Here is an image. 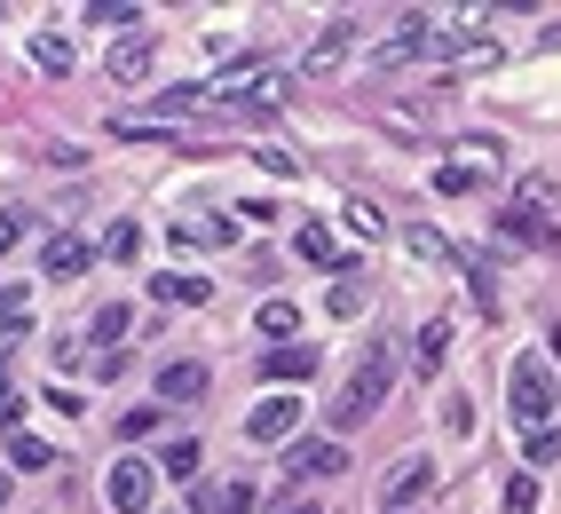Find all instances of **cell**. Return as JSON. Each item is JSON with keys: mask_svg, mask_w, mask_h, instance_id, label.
Returning a JSON list of instances; mask_svg holds the SVG:
<instances>
[{"mask_svg": "<svg viewBox=\"0 0 561 514\" xmlns=\"http://www.w3.org/2000/svg\"><path fill=\"white\" fill-rule=\"evenodd\" d=\"M388 388H396V356L380 349V341H371L356 364H348V380H341V403H332V427H364L371 412H380V403H388Z\"/></svg>", "mask_w": 561, "mask_h": 514, "instance_id": "obj_1", "label": "cell"}, {"mask_svg": "<svg viewBox=\"0 0 561 514\" xmlns=\"http://www.w3.org/2000/svg\"><path fill=\"white\" fill-rule=\"evenodd\" d=\"M506 403H514V427H522V435L553 427L561 396H553V373H546V356H530V349H522V356L506 364Z\"/></svg>", "mask_w": 561, "mask_h": 514, "instance_id": "obj_2", "label": "cell"}, {"mask_svg": "<svg viewBox=\"0 0 561 514\" xmlns=\"http://www.w3.org/2000/svg\"><path fill=\"white\" fill-rule=\"evenodd\" d=\"M427 491H435V459H427V452H411V459H396V467H388V483H380V506H388V514H411V506H420Z\"/></svg>", "mask_w": 561, "mask_h": 514, "instance_id": "obj_3", "label": "cell"}, {"mask_svg": "<svg viewBox=\"0 0 561 514\" xmlns=\"http://www.w3.org/2000/svg\"><path fill=\"white\" fill-rule=\"evenodd\" d=\"M103 499L119 514H142V506H151V459H119V467H111V483H103Z\"/></svg>", "mask_w": 561, "mask_h": 514, "instance_id": "obj_4", "label": "cell"}, {"mask_svg": "<svg viewBox=\"0 0 561 514\" xmlns=\"http://www.w3.org/2000/svg\"><path fill=\"white\" fill-rule=\"evenodd\" d=\"M443 356H451V317H427L420 341H411V380H435Z\"/></svg>", "mask_w": 561, "mask_h": 514, "instance_id": "obj_5", "label": "cell"}, {"mask_svg": "<svg viewBox=\"0 0 561 514\" xmlns=\"http://www.w3.org/2000/svg\"><path fill=\"white\" fill-rule=\"evenodd\" d=\"M356 48V16H332L324 32H317V48H309V71L324 80V71H341V56Z\"/></svg>", "mask_w": 561, "mask_h": 514, "instance_id": "obj_6", "label": "cell"}, {"mask_svg": "<svg viewBox=\"0 0 561 514\" xmlns=\"http://www.w3.org/2000/svg\"><path fill=\"white\" fill-rule=\"evenodd\" d=\"M293 420H301V403H293V396H270V403L245 420V435H253V444H277V435H293Z\"/></svg>", "mask_w": 561, "mask_h": 514, "instance_id": "obj_7", "label": "cell"}, {"mask_svg": "<svg viewBox=\"0 0 561 514\" xmlns=\"http://www.w3.org/2000/svg\"><path fill=\"white\" fill-rule=\"evenodd\" d=\"M95 253H103V245H88V238H48L41 270H48V277H80V270L95 262Z\"/></svg>", "mask_w": 561, "mask_h": 514, "instance_id": "obj_8", "label": "cell"}, {"mask_svg": "<svg viewBox=\"0 0 561 514\" xmlns=\"http://www.w3.org/2000/svg\"><path fill=\"white\" fill-rule=\"evenodd\" d=\"M151 293H159V301H174V309H198V301H214V277L167 270V277H151Z\"/></svg>", "mask_w": 561, "mask_h": 514, "instance_id": "obj_9", "label": "cell"}, {"mask_svg": "<svg viewBox=\"0 0 561 514\" xmlns=\"http://www.w3.org/2000/svg\"><path fill=\"white\" fill-rule=\"evenodd\" d=\"M214 380H206V364H191V356H182V364H167V373H159V396L167 403H198Z\"/></svg>", "mask_w": 561, "mask_h": 514, "instance_id": "obj_10", "label": "cell"}, {"mask_svg": "<svg viewBox=\"0 0 561 514\" xmlns=\"http://www.w3.org/2000/svg\"><path fill=\"white\" fill-rule=\"evenodd\" d=\"M24 56H32V71H48V80H64V71H71V41H64V32H32Z\"/></svg>", "mask_w": 561, "mask_h": 514, "instance_id": "obj_11", "label": "cell"}, {"mask_svg": "<svg viewBox=\"0 0 561 514\" xmlns=\"http://www.w3.org/2000/svg\"><path fill=\"white\" fill-rule=\"evenodd\" d=\"M261 373H270V380H309V373H317V349H301V341H293V349H270V356H261Z\"/></svg>", "mask_w": 561, "mask_h": 514, "instance_id": "obj_12", "label": "cell"}, {"mask_svg": "<svg viewBox=\"0 0 561 514\" xmlns=\"http://www.w3.org/2000/svg\"><path fill=\"white\" fill-rule=\"evenodd\" d=\"M151 56H159V41H142V32H135V41H119V48H111V80H142Z\"/></svg>", "mask_w": 561, "mask_h": 514, "instance_id": "obj_13", "label": "cell"}, {"mask_svg": "<svg viewBox=\"0 0 561 514\" xmlns=\"http://www.w3.org/2000/svg\"><path fill=\"white\" fill-rule=\"evenodd\" d=\"M403 253H420V262H459V245L443 230H427V222H403Z\"/></svg>", "mask_w": 561, "mask_h": 514, "instance_id": "obj_14", "label": "cell"}, {"mask_svg": "<svg viewBox=\"0 0 561 514\" xmlns=\"http://www.w3.org/2000/svg\"><path fill=\"white\" fill-rule=\"evenodd\" d=\"M174 238H182V245H230V238H238V222H221V214L206 222V214H191V222H174Z\"/></svg>", "mask_w": 561, "mask_h": 514, "instance_id": "obj_15", "label": "cell"}, {"mask_svg": "<svg viewBox=\"0 0 561 514\" xmlns=\"http://www.w3.org/2000/svg\"><path fill=\"white\" fill-rule=\"evenodd\" d=\"M285 467H293V475H332V467H348V452H341V444H301Z\"/></svg>", "mask_w": 561, "mask_h": 514, "instance_id": "obj_16", "label": "cell"}, {"mask_svg": "<svg viewBox=\"0 0 561 514\" xmlns=\"http://www.w3.org/2000/svg\"><path fill=\"white\" fill-rule=\"evenodd\" d=\"M9 467H24V475H32V467H56V452L41 444V435H24V427H9Z\"/></svg>", "mask_w": 561, "mask_h": 514, "instance_id": "obj_17", "label": "cell"}, {"mask_svg": "<svg viewBox=\"0 0 561 514\" xmlns=\"http://www.w3.org/2000/svg\"><path fill=\"white\" fill-rule=\"evenodd\" d=\"M261 333H270V341H293V333H301V309H293L285 293H277V301H261Z\"/></svg>", "mask_w": 561, "mask_h": 514, "instance_id": "obj_18", "label": "cell"}, {"mask_svg": "<svg viewBox=\"0 0 561 514\" xmlns=\"http://www.w3.org/2000/svg\"><path fill=\"white\" fill-rule=\"evenodd\" d=\"M506 238H522V245H553V253H561V238H553V230L538 222L530 206H514V214H506Z\"/></svg>", "mask_w": 561, "mask_h": 514, "instance_id": "obj_19", "label": "cell"}, {"mask_svg": "<svg viewBox=\"0 0 561 514\" xmlns=\"http://www.w3.org/2000/svg\"><path fill=\"white\" fill-rule=\"evenodd\" d=\"M293 245H301V262H317V270H332V262H341V253H332V230H324V222H309ZM341 270H348V262H341Z\"/></svg>", "mask_w": 561, "mask_h": 514, "instance_id": "obj_20", "label": "cell"}, {"mask_svg": "<svg viewBox=\"0 0 561 514\" xmlns=\"http://www.w3.org/2000/svg\"><path fill=\"white\" fill-rule=\"evenodd\" d=\"M24 317H32V293L24 285H0V333H24Z\"/></svg>", "mask_w": 561, "mask_h": 514, "instance_id": "obj_21", "label": "cell"}, {"mask_svg": "<svg viewBox=\"0 0 561 514\" xmlns=\"http://www.w3.org/2000/svg\"><path fill=\"white\" fill-rule=\"evenodd\" d=\"M103 253H111V262H135V253H142V230H135V222H111V230H103Z\"/></svg>", "mask_w": 561, "mask_h": 514, "instance_id": "obj_22", "label": "cell"}, {"mask_svg": "<svg viewBox=\"0 0 561 514\" xmlns=\"http://www.w3.org/2000/svg\"><path fill=\"white\" fill-rule=\"evenodd\" d=\"M253 506V483H221V491H206V514H245Z\"/></svg>", "mask_w": 561, "mask_h": 514, "instance_id": "obj_23", "label": "cell"}, {"mask_svg": "<svg viewBox=\"0 0 561 514\" xmlns=\"http://www.w3.org/2000/svg\"><path fill=\"white\" fill-rule=\"evenodd\" d=\"M127 324H135V309H127V301H103V309H95V341H119Z\"/></svg>", "mask_w": 561, "mask_h": 514, "instance_id": "obj_24", "label": "cell"}, {"mask_svg": "<svg viewBox=\"0 0 561 514\" xmlns=\"http://www.w3.org/2000/svg\"><path fill=\"white\" fill-rule=\"evenodd\" d=\"M159 475H174V483H191V475H198V444H167Z\"/></svg>", "mask_w": 561, "mask_h": 514, "instance_id": "obj_25", "label": "cell"}, {"mask_svg": "<svg viewBox=\"0 0 561 514\" xmlns=\"http://www.w3.org/2000/svg\"><path fill=\"white\" fill-rule=\"evenodd\" d=\"M348 222H356L364 238H388V214H380V206H371V198H348Z\"/></svg>", "mask_w": 561, "mask_h": 514, "instance_id": "obj_26", "label": "cell"}, {"mask_svg": "<svg viewBox=\"0 0 561 514\" xmlns=\"http://www.w3.org/2000/svg\"><path fill=\"white\" fill-rule=\"evenodd\" d=\"M506 514H538V475H514L506 483Z\"/></svg>", "mask_w": 561, "mask_h": 514, "instance_id": "obj_27", "label": "cell"}, {"mask_svg": "<svg viewBox=\"0 0 561 514\" xmlns=\"http://www.w3.org/2000/svg\"><path fill=\"white\" fill-rule=\"evenodd\" d=\"M530 444V467H553L561 459V427H538V435H522Z\"/></svg>", "mask_w": 561, "mask_h": 514, "instance_id": "obj_28", "label": "cell"}, {"mask_svg": "<svg viewBox=\"0 0 561 514\" xmlns=\"http://www.w3.org/2000/svg\"><path fill=\"white\" fill-rule=\"evenodd\" d=\"M474 182H482V167H443V174H435V191H443V198H459V191H474Z\"/></svg>", "mask_w": 561, "mask_h": 514, "instance_id": "obj_29", "label": "cell"}, {"mask_svg": "<svg viewBox=\"0 0 561 514\" xmlns=\"http://www.w3.org/2000/svg\"><path fill=\"white\" fill-rule=\"evenodd\" d=\"M324 309H332V317H356V309H364V285H332Z\"/></svg>", "mask_w": 561, "mask_h": 514, "instance_id": "obj_30", "label": "cell"}, {"mask_svg": "<svg viewBox=\"0 0 561 514\" xmlns=\"http://www.w3.org/2000/svg\"><path fill=\"white\" fill-rule=\"evenodd\" d=\"M88 24H142V9H127V0H103V9H88Z\"/></svg>", "mask_w": 561, "mask_h": 514, "instance_id": "obj_31", "label": "cell"}, {"mask_svg": "<svg viewBox=\"0 0 561 514\" xmlns=\"http://www.w3.org/2000/svg\"><path fill=\"white\" fill-rule=\"evenodd\" d=\"M261 48H214V71H253Z\"/></svg>", "mask_w": 561, "mask_h": 514, "instance_id": "obj_32", "label": "cell"}, {"mask_svg": "<svg viewBox=\"0 0 561 514\" xmlns=\"http://www.w3.org/2000/svg\"><path fill=\"white\" fill-rule=\"evenodd\" d=\"M443 427H451V435H474V403L459 396V403H451V412H443Z\"/></svg>", "mask_w": 561, "mask_h": 514, "instance_id": "obj_33", "label": "cell"}, {"mask_svg": "<svg viewBox=\"0 0 561 514\" xmlns=\"http://www.w3.org/2000/svg\"><path fill=\"white\" fill-rule=\"evenodd\" d=\"M151 427H159V403H151V412H142V403H135V412L119 420V435H151Z\"/></svg>", "mask_w": 561, "mask_h": 514, "instance_id": "obj_34", "label": "cell"}, {"mask_svg": "<svg viewBox=\"0 0 561 514\" xmlns=\"http://www.w3.org/2000/svg\"><path fill=\"white\" fill-rule=\"evenodd\" d=\"M9 396H16V380H9V364H0V412H16V403H9Z\"/></svg>", "mask_w": 561, "mask_h": 514, "instance_id": "obj_35", "label": "cell"}, {"mask_svg": "<svg viewBox=\"0 0 561 514\" xmlns=\"http://www.w3.org/2000/svg\"><path fill=\"white\" fill-rule=\"evenodd\" d=\"M277 514H317V506H301V499H293V506H277Z\"/></svg>", "mask_w": 561, "mask_h": 514, "instance_id": "obj_36", "label": "cell"}, {"mask_svg": "<svg viewBox=\"0 0 561 514\" xmlns=\"http://www.w3.org/2000/svg\"><path fill=\"white\" fill-rule=\"evenodd\" d=\"M0 506H9V467H0Z\"/></svg>", "mask_w": 561, "mask_h": 514, "instance_id": "obj_37", "label": "cell"}]
</instances>
